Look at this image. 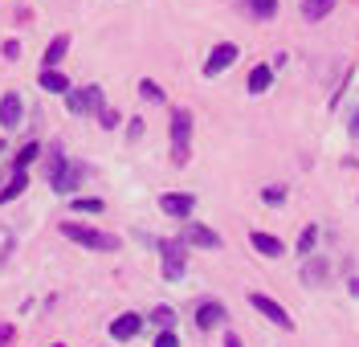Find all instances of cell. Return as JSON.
<instances>
[{
    "label": "cell",
    "instance_id": "cell-24",
    "mask_svg": "<svg viewBox=\"0 0 359 347\" xmlns=\"http://www.w3.org/2000/svg\"><path fill=\"white\" fill-rule=\"evenodd\" d=\"M314 237H318V229H314V225H306V233L298 237V254H311V250H314Z\"/></svg>",
    "mask_w": 359,
    "mask_h": 347
},
{
    "label": "cell",
    "instance_id": "cell-31",
    "mask_svg": "<svg viewBox=\"0 0 359 347\" xmlns=\"http://www.w3.org/2000/svg\"><path fill=\"white\" fill-rule=\"evenodd\" d=\"M224 347H241V339L237 335H224Z\"/></svg>",
    "mask_w": 359,
    "mask_h": 347
},
{
    "label": "cell",
    "instance_id": "cell-34",
    "mask_svg": "<svg viewBox=\"0 0 359 347\" xmlns=\"http://www.w3.org/2000/svg\"><path fill=\"white\" fill-rule=\"evenodd\" d=\"M0 151H4V143H0Z\"/></svg>",
    "mask_w": 359,
    "mask_h": 347
},
{
    "label": "cell",
    "instance_id": "cell-3",
    "mask_svg": "<svg viewBox=\"0 0 359 347\" xmlns=\"http://www.w3.org/2000/svg\"><path fill=\"white\" fill-rule=\"evenodd\" d=\"M188 139H192V115L188 111H172V163L176 168L188 163Z\"/></svg>",
    "mask_w": 359,
    "mask_h": 347
},
{
    "label": "cell",
    "instance_id": "cell-13",
    "mask_svg": "<svg viewBox=\"0 0 359 347\" xmlns=\"http://www.w3.org/2000/svg\"><path fill=\"white\" fill-rule=\"evenodd\" d=\"M41 90H49V94H69V78L62 74V69H41Z\"/></svg>",
    "mask_w": 359,
    "mask_h": 347
},
{
    "label": "cell",
    "instance_id": "cell-27",
    "mask_svg": "<svg viewBox=\"0 0 359 347\" xmlns=\"http://www.w3.org/2000/svg\"><path fill=\"white\" fill-rule=\"evenodd\" d=\"M156 347H180V339L172 335V331H163V335L156 339Z\"/></svg>",
    "mask_w": 359,
    "mask_h": 347
},
{
    "label": "cell",
    "instance_id": "cell-33",
    "mask_svg": "<svg viewBox=\"0 0 359 347\" xmlns=\"http://www.w3.org/2000/svg\"><path fill=\"white\" fill-rule=\"evenodd\" d=\"M351 294H359V278H351Z\"/></svg>",
    "mask_w": 359,
    "mask_h": 347
},
{
    "label": "cell",
    "instance_id": "cell-18",
    "mask_svg": "<svg viewBox=\"0 0 359 347\" xmlns=\"http://www.w3.org/2000/svg\"><path fill=\"white\" fill-rule=\"evenodd\" d=\"M331 4H335V0H306V4H302V17H306V21H318V17L331 13Z\"/></svg>",
    "mask_w": 359,
    "mask_h": 347
},
{
    "label": "cell",
    "instance_id": "cell-9",
    "mask_svg": "<svg viewBox=\"0 0 359 347\" xmlns=\"http://www.w3.org/2000/svg\"><path fill=\"white\" fill-rule=\"evenodd\" d=\"M184 241H188V245H204V250H221V237L212 229H204V225H196V221L184 225Z\"/></svg>",
    "mask_w": 359,
    "mask_h": 347
},
{
    "label": "cell",
    "instance_id": "cell-22",
    "mask_svg": "<svg viewBox=\"0 0 359 347\" xmlns=\"http://www.w3.org/2000/svg\"><path fill=\"white\" fill-rule=\"evenodd\" d=\"M74 212H102V200H94V196H78V200H74Z\"/></svg>",
    "mask_w": 359,
    "mask_h": 347
},
{
    "label": "cell",
    "instance_id": "cell-28",
    "mask_svg": "<svg viewBox=\"0 0 359 347\" xmlns=\"http://www.w3.org/2000/svg\"><path fill=\"white\" fill-rule=\"evenodd\" d=\"M98 118H102V127H107V131H114V127H118V115H114V111H102Z\"/></svg>",
    "mask_w": 359,
    "mask_h": 347
},
{
    "label": "cell",
    "instance_id": "cell-5",
    "mask_svg": "<svg viewBox=\"0 0 359 347\" xmlns=\"http://www.w3.org/2000/svg\"><path fill=\"white\" fill-rule=\"evenodd\" d=\"M249 302H253V306H257V311L266 315L269 323L286 327V331H290V327H294V319H290V315H286V306H282V302H273V299H269V294H249Z\"/></svg>",
    "mask_w": 359,
    "mask_h": 347
},
{
    "label": "cell",
    "instance_id": "cell-25",
    "mask_svg": "<svg viewBox=\"0 0 359 347\" xmlns=\"http://www.w3.org/2000/svg\"><path fill=\"white\" fill-rule=\"evenodd\" d=\"M262 196H266L269 205H282V200H286V188H266Z\"/></svg>",
    "mask_w": 359,
    "mask_h": 347
},
{
    "label": "cell",
    "instance_id": "cell-23",
    "mask_svg": "<svg viewBox=\"0 0 359 347\" xmlns=\"http://www.w3.org/2000/svg\"><path fill=\"white\" fill-rule=\"evenodd\" d=\"M37 151H41L37 143H25L21 151H17V168H25V163H33V160H37Z\"/></svg>",
    "mask_w": 359,
    "mask_h": 347
},
{
    "label": "cell",
    "instance_id": "cell-6",
    "mask_svg": "<svg viewBox=\"0 0 359 347\" xmlns=\"http://www.w3.org/2000/svg\"><path fill=\"white\" fill-rule=\"evenodd\" d=\"M159 254H163V278H172V282H176V278H184V245H180V241H163V245H159Z\"/></svg>",
    "mask_w": 359,
    "mask_h": 347
},
{
    "label": "cell",
    "instance_id": "cell-12",
    "mask_svg": "<svg viewBox=\"0 0 359 347\" xmlns=\"http://www.w3.org/2000/svg\"><path fill=\"white\" fill-rule=\"evenodd\" d=\"M0 123L13 131V127H21V98L17 94H4L0 98Z\"/></svg>",
    "mask_w": 359,
    "mask_h": 347
},
{
    "label": "cell",
    "instance_id": "cell-29",
    "mask_svg": "<svg viewBox=\"0 0 359 347\" xmlns=\"http://www.w3.org/2000/svg\"><path fill=\"white\" fill-rule=\"evenodd\" d=\"M127 135H131V139H139V135H143V118H131V127H127Z\"/></svg>",
    "mask_w": 359,
    "mask_h": 347
},
{
    "label": "cell",
    "instance_id": "cell-26",
    "mask_svg": "<svg viewBox=\"0 0 359 347\" xmlns=\"http://www.w3.org/2000/svg\"><path fill=\"white\" fill-rule=\"evenodd\" d=\"M323 270H327V266H323V261H311V266H306V282H318V278H323Z\"/></svg>",
    "mask_w": 359,
    "mask_h": 347
},
{
    "label": "cell",
    "instance_id": "cell-30",
    "mask_svg": "<svg viewBox=\"0 0 359 347\" xmlns=\"http://www.w3.org/2000/svg\"><path fill=\"white\" fill-rule=\"evenodd\" d=\"M8 335H13V327H0V347L8 343Z\"/></svg>",
    "mask_w": 359,
    "mask_h": 347
},
{
    "label": "cell",
    "instance_id": "cell-11",
    "mask_svg": "<svg viewBox=\"0 0 359 347\" xmlns=\"http://www.w3.org/2000/svg\"><path fill=\"white\" fill-rule=\"evenodd\" d=\"M139 327H143V319L127 311V315H118V319L111 323V335H114V339H135V335H139Z\"/></svg>",
    "mask_w": 359,
    "mask_h": 347
},
{
    "label": "cell",
    "instance_id": "cell-17",
    "mask_svg": "<svg viewBox=\"0 0 359 347\" xmlns=\"http://www.w3.org/2000/svg\"><path fill=\"white\" fill-rule=\"evenodd\" d=\"M253 250L266 257H282V241L278 237H269V233H253Z\"/></svg>",
    "mask_w": 359,
    "mask_h": 347
},
{
    "label": "cell",
    "instance_id": "cell-21",
    "mask_svg": "<svg viewBox=\"0 0 359 347\" xmlns=\"http://www.w3.org/2000/svg\"><path fill=\"white\" fill-rule=\"evenodd\" d=\"M139 94H143L147 102H163V90H159V86L151 82V78H143V82H139Z\"/></svg>",
    "mask_w": 359,
    "mask_h": 347
},
{
    "label": "cell",
    "instance_id": "cell-16",
    "mask_svg": "<svg viewBox=\"0 0 359 347\" xmlns=\"http://www.w3.org/2000/svg\"><path fill=\"white\" fill-rule=\"evenodd\" d=\"M269 82H273V69H269V66H253V69H249V90H253V94H266Z\"/></svg>",
    "mask_w": 359,
    "mask_h": 347
},
{
    "label": "cell",
    "instance_id": "cell-20",
    "mask_svg": "<svg viewBox=\"0 0 359 347\" xmlns=\"http://www.w3.org/2000/svg\"><path fill=\"white\" fill-rule=\"evenodd\" d=\"M249 13L266 21V17H273V13H278V0H249Z\"/></svg>",
    "mask_w": 359,
    "mask_h": 347
},
{
    "label": "cell",
    "instance_id": "cell-35",
    "mask_svg": "<svg viewBox=\"0 0 359 347\" xmlns=\"http://www.w3.org/2000/svg\"><path fill=\"white\" fill-rule=\"evenodd\" d=\"M53 347H62V343H53Z\"/></svg>",
    "mask_w": 359,
    "mask_h": 347
},
{
    "label": "cell",
    "instance_id": "cell-19",
    "mask_svg": "<svg viewBox=\"0 0 359 347\" xmlns=\"http://www.w3.org/2000/svg\"><path fill=\"white\" fill-rule=\"evenodd\" d=\"M151 323L163 327V331H172V327H176V311H172V306H156V311H151Z\"/></svg>",
    "mask_w": 359,
    "mask_h": 347
},
{
    "label": "cell",
    "instance_id": "cell-15",
    "mask_svg": "<svg viewBox=\"0 0 359 347\" xmlns=\"http://www.w3.org/2000/svg\"><path fill=\"white\" fill-rule=\"evenodd\" d=\"M25 188H29V176H25V168H17V172H13V180H8V188H0V205L17 200Z\"/></svg>",
    "mask_w": 359,
    "mask_h": 347
},
{
    "label": "cell",
    "instance_id": "cell-32",
    "mask_svg": "<svg viewBox=\"0 0 359 347\" xmlns=\"http://www.w3.org/2000/svg\"><path fill=\"white\" fill-rule=\"evenodd\" d=\"M351 135H359V115H355V118H351Z\"/></svg>",
    "mask_w": 359,
    "mask_h": 347
},
{
    "label": "cell",
    "instance_id": "cell-4",
    "mask_svg": "<svg viewBox=\"0 0 359 347\" xmlns=\"http://www.w3.org/2000/svg\"><path fill=\"white\" fill-rule=\"evenodd\" d=\"M69 111L74 115H102L107 111V102H102V86H78V90L66 94Z\"/></svg>",
    "mask_w": 359,
    "mask_h": 347
},
{
    "label": "cell",
    "instance_id": "cell-8",
    "mask_svg": "<svg viewBox=\"0 0 359 347\" xmlns=\"http://www.w3.org/2000/svg\"><path fill=\"white\" fill-rule=\"evenodd\" d=\"M233 62H237V46H229V41H224V46H217L212 53H208L204 74H208V78H217V74H221V69H229Z\"/></svg>",
    "mask_w": 359,
    "mask_h": 347
},
{
    "label": "cell",
    "instance_id": "cell-14",
    "mask_svg": "<svg viewBox=\"0 0 359 347\" xmlns=\"http://www.w3.org/2000/svg\"><path fill=\"white\" fill-rule=\"evenodd\" d=\"M66 49H69V37L66 33H57V37L49 41V49H45V69H57V62L66 57Z\"/></svg>",
    "mask_w": 359,
    "mask_h": 347
},
{
    "label": "cell",
    "instance_id": "cell-1",
    "mask_svg": "<svg viewBox=\"0 0 359 347\" xmlns=\"http://www.w3.org/2000/svg\"><path fill=\"white\" fill-rule=\"evenodd\" d=\"M62 233H66L69 241H78V245H86V250H118V237L114 233H102V229H90V225H78V221H66L62 225Z\"/></svg>",
    "mask_w": 359,
    "mask_h": 347
},
{
    "label": "cell",
    "instance_id": "cell-2",
    "mask_svg": "<svg viewBox=\"0 0 359 347\" xmlns=\"http://www.w3.org/2000/svg\"><path fill=\"white\" fill-rule=\"evenodd\" d=\"M82 176H86L82 163H69L62 151H53V160H49V184L57 188V192H74V188L82 184Z\"/></svg>",
    "mask_w": 359,
    "mask_h": 347
},
{
    "label": "cell",
    "instance_id": "cell-7",
    "mask_svg": "<svg viewBox=\"0 0 359 347\" xmlns=\"http://www.w3.org/2000/svg\"><path fill=\"white\" fill-rule=\"evenodd\" d=\"M159 208H163L168 217L188 221V217H192V208H196V196H188V192H168V196H159Z\"/></svg>",
    "mask_w": 359,
    "mask_h": 347
},
{
    "label": "cell",
    "instance_id": "cell-10",
    "mask_svg": "<svg viewBox=\"0 0 359 347\" xmlns=\"http://www.w3.org/2000/svg\"><path fill=\"white\" fill-rule=\"evenodd\" d=\"M221 319H224L221 302H201V306H196V327H201V331H212Z\"/></svg>",
    "mask_w": 359,
    "mask_h": 347
}]
</instances>
